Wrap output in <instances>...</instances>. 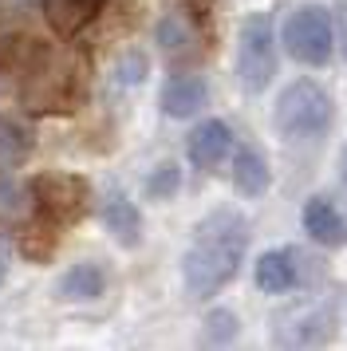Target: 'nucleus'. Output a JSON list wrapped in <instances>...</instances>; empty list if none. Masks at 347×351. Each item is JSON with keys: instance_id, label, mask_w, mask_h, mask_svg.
Segmentation results:
<instances>
[{"instance_id": "obj_10", "label": "nucleus", "mask_w": 347, "mask_h": 351, "mask_svg": "<svg viewBox=\"0 0 347 351\" xmlns=\"http://www.w3.org/2000/svg\"><path fill=\"white\" fill-rule=\"evenodd\" d=\"M205 99H209V87H205L202 75L182 71V75H170L166 87H162V111L170 119H189L205 107Z\"/></svg>"}, {"instance_id": "obj_22", "label": "nucleus", "mask_w": 347, "mask_h": 351, "mask_svg": "<svg viewBox=\"0 0 347 351\" xmlns=\"http://www.w3.org/2000/svg\"><path fill=\"white\" fill-rule=\"evenodd\" d=\"M335 40H339L344 60H347V0H339V4H335Z\"/></svg>"}, {"instance_id": "obj_12", "label": "nucleus", "mask_w": 347, "mask_h": 351, "mask_svg": "<svg viewBox=\"0 0 347 351\" xmlns=\"http://www.w3.org/2000/svg\"><path fill=\"white\" fill-rule=\"evenodd\" d=\"M40 8H44L51 32L63 36V40H71V36H79L99 16L103 0H40Z\"/></svg>"}, {"instance_id": "obj_20", "label": "nucleus", "mask_w": 347, "mask_h": 351, "mask_svg": "<svg viewBox=\"0 0 347 351\" xmlns=\"http://www.w3.org/2000/svg\"><path fill=\"white\" fill-rule=\"evenodd\" d=\"M233 335H237V316L229 308L209 312V319H205V339H209V343H229Z\"/></svg>"}, {"instance_id": "obj_9", "label": "nucleus", "mask_w": 347, "mask_h": 351, "mask_svg": "<svg viewBox=\"0 0 347 351\" xmlns=\"http://www.w3.org/2000/svg\"><path fill=\"white\" fill-rule=\"evenodd\" d=\"M304 229L315 245H344L347 241V217L339 213V206L331 197H308L304 206Z\"/></svg>"}, {"instance_id": "obj_18", "label": "nucleus", "mask_w": 347, "mask_h": 351, "mask_svg": "<svg viewBox=\"0 0 347 351\" xmlns=\"http://www.w3.org/2000/svg\"><path fill=\"white\" fill-rule=\"evenodd\" d=\"M158 40H162V48L170 51V56H182V51L198 48V28H193V20L189 16L170 12V16L158 24Z\"/></svg>"}, {"instance_id": "obj_4", "label": "nucleus", "mask_w": 347, "mask_h": 351, "mask_svg": "<svg viewBox=\"0 0 347 351\" xmlns=\"http://www.w3.org/2000/svg\"><path fill=\"white\" fill-rule=\"evenodd\" d=\"M331 20L320 4H300L284 20V48L292 60L308 67H324L331 60Z\"/></svg>"}, {"instance_id": "obj_1", "label": "nucleus", "mask_w": 347, "mask_h": 351, "mask_svg": "<svg viewBox=\"0 0 347 351\" xmlns=\"http://www.w3.org/2000/svg\"><path fill=\"white\" fill-rule=\"evenodd\" d=\"M249 249V221L237 209H213L193 225V237L182 256V280L193 296H213L229 285Z\"/></svg>"}, {"instance_id": "obj_8", "label": "nucleus", "mask_w": 347, "mask_h": 351, "mask_svg": "<svg viewBox=\"0 0 347 351\" xmlns=\"http://www.w3.org/2000/svg\"><path fill=\"white\" fill-rule=\"evenodd\" d=\"M229 146H233V130L225 127L221 119H205V123H198V127L189 130L186 154L193 166H217L229 154Z\"/></svg>"}, {"instance_id": "obj_7", "label": "nucleus", "mask_w": 347, "mask_h": 351, "mask_svg": "<svg viewBox=\"0 0 347 351\" xmlns=\"http://www.w3.org/2000/svg\"><path fill=\"white\" fill-rule=\"evenodd\" d=\"M331 332H335V312L324 304H308V308L292 312L288 324H280L276 339L292 343V348H315V343H328Z\"/></svg>"}, {"instance_id": "obj_11", "label": "nucleus", "mask_w": 347, "mask_h": 351, "mask_svg": "<svg viewBox=\"0 0 347 351\" xmlns=\"http://www.w3.org/2000/svg\"><path fill=\"white\" fill-rule=\"evenodd\" d=\"M252 276H256V288H261V292H272V296L292 292L296 280H300L296 253H292V249H268V253H261Z\"/></svg>"}, {"instance_id": "obj_6", "label": "nucleus", "mask_w": 347, "mask_h": 351, "mask_svg": "<svg viewBox=\"0 0 347 351\" xmlns=\"http://www.w3.org/2000/svg\"><path fill=\"white\" fill-rule=\"evenodd\" d=\"M71 64L56 56V51H40V60L28 67V75H24V103L36 107V111H44L51 103H63V99L71 95Z\"/></svg>"}, {"instance_id": "obj_13", "label": "nucleus", "mask_w": 347, "mask_h": 351, "mask_svg": "<svg viewBox=\"0 0 347 351\" xmlns=\"http://www.w3.org/2000/svg\"><path fill=\"white\" fill-rule=\"evenodd\" d=\"M233 186L241 197H265L268 190V162L261 150H252V146H245V150H237L233 158Z\"/></svg>"}, {"instance_id": "obj_24", "label": "nucleus", "mask_w": 347, "mask_h": 351, "mask_svg": "<svg viewBox=\"0 0 347 351\" xmlns=\"http://www.w3.org/2000/svg\"><path fill=\"white\" fill-rule=\"evenodd\" d=\"M344 182H347V154H344Z\"/></svg>"}, {"instance_id": "obj_14", "label": "nucleus", "mask_w": 347, "mask_h": 351, "mask_svg": "<svg viewBox=\"0 0 347 351\" xmlns=\"http://www.w3.org/2000/svg\"><path fill=\"white\" fill-rule=\"evenodd\" d=\"M103 225L110 229V237L119 241V245H139L142 241V217H139V209H134V202H126L123 193L107 197Z\"/></svg>"}, {"instance_id": "obj_2", "label": "nucleus", "mask_w": 347, "mask_h": 351, "mask_svg": "<svg viewBox=\"0 0 347 351\" xmlns=\"http://www.w3.org/2000/svg\"><path fill=\"white\" fill-rule=\"evenodd\" d=\"M272 119H276V130H280L284 138L308 143V138H320L331 127V99L320 83L296 80L280 91Z\"/></svg>"}, {"instance_id": "obj_23", "label": "nucleus", "mask_w": 347, "mask_h": 351, "mask_svg": "<svg viewBox=\"0 0 347 351\" xmlns=\"http://www.w3.org/2000/svg\"><path fill=\"white\" fill-rule=\"evenodd\" d=\"M8 261H12V249H8V241L0 237V285H4V276H8Z\"/></svg>"}, {"instance_id": "obj_15", "label": "nucleus", "mask_w": 347, "mask_h": 351, "mask_svg": "<svg viewBox=\"0 0 347 351\" xmlns=\"http://www.w3.org/2000/svg\"><path fill=\"white\" fill-rule=\"evenodd\" d=\"M103 285H107L103 269L95 261H79L60 276V296L63 300H95V296H103Z\"/></svg>"}, {"instance_id": "obj_19", "label": "nucleus", "mask_w": 347, "mask_h": 351, "mask_svg": "<svg viewBox=\"0 0 347 351\" xmlns=\"http://www.w3.org/2000/svg\"><path fill=\"white\" fill-rule=\"evenodd\" d=\"M182 186V170L174 166V162H158L150 178H146V197H154V202H170L174 193Z\"/></svg>"}, {"instance_id": "obj_16", "label": "nucleus", "mask_w": 347, "mask_h": 351, "mask_svg": "<svg viewBox=\"0 0 347 351\" xmlns=\"http://www.w3.org/2000/svg\"><path fill=\"white\" fill-rule=\"evenodd\" d=\"M36 217V197L20 182H0V225H28Z\"/></svg>"}, {"instance_id": "obj_21", "label": "nucleus", "mask_w": 347, "mask_h": 351, "mask_svg": "<svg viewBox=\"0 0 347 351\" xmlns=\"http://www.w3.org/2000/svg\"><path fill=\"white\" fill-rule=\"evenodd\" d=\"M146 80V56L142 51H126L123 60H119V83H142Z\"/></svg>"}, {"instance_id": "obj_5", "label": "nucleus", "mask_w": 347, "mask_h": 351, "mask_svg": "<svg viewBox=\"0 0 347 351\" xmlns=\"http://www.w3.org/2000/svg\"><path fill=\"white\" fill-rule=\"evenodd\" d=\"M32 197H36V213H44L47 221L67 225L79 221L87 213V202H91V186L79 174H60V170H47V174L32 178Z\"/></svg>"}, {"instance_id": "obj_3", "label": "nucleus", "mask_w": 347, "mask_h": 351, "mask_svg": "<svg viewBox=\"0 0 347 351\" xmlns=\"http://www.w3.org/2000/svg\"><path fill=\"white\" fill-rule=\"evenodd\" d=\"M276 71V44H272V20L249 16L237 36V80L245 91H265Z\"/></svg>"}, {"instance_id": "obj_17", "label": "nucleus", "mask_w": 347, "mask_h": 351, "mask_svg": "<svg viewBox=\"0 0 347 351\" xmlns=\"http://www.w3.org/2000/svg\"><path fill=\"white\" fill-rule=\"evenodd\" d=\"M28 134H24V127L20 123H12L8 114H0V174H8V170H16L20 162L28 158Z\"/></svg>"}]
</instances>
